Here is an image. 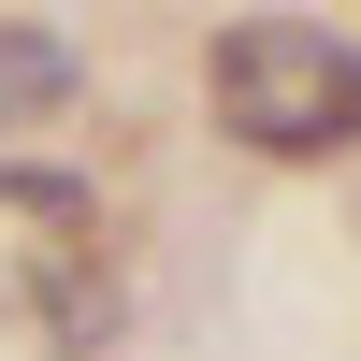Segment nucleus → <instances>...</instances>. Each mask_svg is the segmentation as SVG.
Segmentation results:
<instances>
[{"instance_id": "f257e3e1", "label": "nucleus", "mask_w": 361, "mask_h": 361, "mask_svg": "<svg viewBox=\"0 0 361 361\" xmlns=\"http://www.w3.org/2000/svg\"><path fill=\"white\" fill-rule=\"evenodd\" d=\"M202 102L260 159H333V145H361V44H333L318 15H246L202 58Z\"/></svg>"}, {"instance_id": "f03ea898", "label": "nucleus", "mask_w": 361, "mask_h": 361, "mask_svg": "<svg viewBox=\"0 0 361 361\" xmlns=\"http://www.w3.org/2000/svg\"><path fill=\"white\" fill-rule=\"evenodd\" d=\"M58 102H73V44L58 29H0V130H29Z\"/></svg>"}]
</instances>
